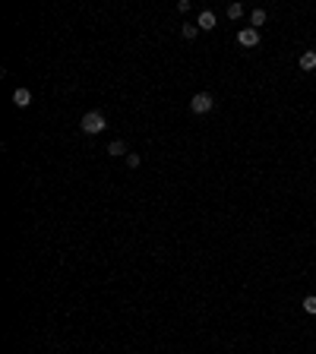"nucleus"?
<instances>
[{
    "label": "nucleus",
    "mask_w": 316,
    "mask_h": 354,
    "mask_svg": "<svg viewBox=\"0 0 316 354\" xmlns=\"http://www.w3.org/2000/svg\"><path fill=\"white\" fill-rule=\"evenodd\" d=\"M83 133H89V136H98V133H105L107 130V120L102 111H89V114H83Z\"/></svg>",
    "instance_id": "obj_1"
},
{
    "label": "nucleus",
    "mask_w": 316,
    "mask_h": 354,
    "mask_svg": "<svg viewBox=\"0 0 316 354\" xmlns=\"http://www.w3.org/2000/svg\"><path fill=\"white\" fill-rule=\"evenodd\" d=\"M212 108H215V98L209 95V92H196V95L190 98V111L193 114H209Z\"/></svg>",
    "instance_id": "obj_2"
},
{
    "label": "nucleus",
    "mask_w": 316,
    "mask_h": 354,
    "mask_svg": "<svg viewBox=\"0 0 316 354\" xmlns=\"http://www.w3.org/2000/svg\"><path fill=\"white\" fill-rule=\"evenodd\" d=\"M237 42H240V48H256V44H259V29H250V25L240 29L237 32Z\"/></svg>",
    "instance_id": "obj_3"
},
{
    "label": "nucleus",
    "mask_w": 316,
    "mask_h": 354,
    "mask_svg": "<svg viewBox=\"0 0 316 354\" xmlns=\"http://www.w3.org/2000/svg\"><path fill=\"white\" fill-rule=\"evenodd\" d=\"M13 104H16V108H29L32 104V92L29 89H16L13 92Z\"/></svg>",
    "instance_id": "obj_4"
},
{
    "label": "nucleus",
    "mask_w": 316,
    "mask_h": 354,
    "mask_svg": "<svg viewBox=\"0 0 316 354\" xmlns=\"http://www.w3.org/2000/svg\"><path fill=\"white\" fill-rule=\"evenodd\" d=\"M199 29H203V32H212L215 29V13L212 10H203V13H199Z\"/></svg>",
    "instance_id": "obj_5"
},
{
    "label": "nucleus",
    "mask_w": 316,
    "mask_h": 354,
    "mask_svg": "<svg viewBox=\"0 0 316 354\" xmlns=\"http://www.w3.org/2000/svg\"><path fill=\"white\" fill-rule=\"evenodd\" d=\"M297 63H300V70H313V66H316V51H304Z\"/></svg>",
    "instance_id": "obj_6"
},
{
    "label": "nucleus",
    "mask_w": 316,
    "mask_h": 354,
    "mask_svg": "<svg viewBox=\"0 0 316 354\" xmlns=\"http://www.w3.org/2000/svg\"><path fill=\"white\" fill-rule=\"evenodd\" d=\"M107 155H114V158H120V155H130V152H126V146L120 143V139H114L111 146H107Z\"/></svg>",
    "instance_id": "obj_7"
},
{
    "label": "nucleus",
    "mask_w": 316,
    "mask_h": 354,
    "mask_svg": "<svg viewBox=\"0 0 316 354\" xmlns=\"http://www.w3.org/2000/svg\"><path fill=\"white\" fill-rule=\"evenodd\" d=\"M259 25H266V10H253L250 13V29H259Z\"/></svg>",
    "instance_id": "obj_8"
},
{
    "label": "nucleus",
    "mask_w": 316,
    "mask_h": 354,
    "mask_svg": "<svg viewBox=\"0 0 316 354\" xmlns=\"http://www.w3.org/2000/svg\"><path fill=\"white\" fill-rule=\"evenodd\" d=\"M228 16H231V19H240V16H244V6H240V3H231V6H228Z\"/></svg>",
    "instance_id": "obj_9"
},
{
    "label": "nucleus",
    "mask_w": 316,
    "mask_h": 354,
    "mask_svg": "<svg viewBox=\"0 0 316 354\" xmlns=\"http://www.w3.org/2000/svg\"><path fill=\"white\" fill-rule=\"evenodd\" d=\"M304 310H307V313H313V316H316V294L304 297Z\"/></svg>",
    "instance_id": "obj_10"
},
{
    "label": "nucleus",
    "mask_w": 316,
    "mask_h": 354,
    "mask_svg": "<svg viewBox=\"0 0 316 354\" xmlns=\"http://www.w3.org/2000/svg\"><path fill=\"white\" fill-rule=\"evenodd\" d=\"M180 32H184V38H196L199 25H184V29H180Z\"/></svg>",
    "instance_id": "obj_11"
},
{
    "label": "nucleus",
    "mask_w": 316,
    "mask_h": 354,
    "mask_svg": "<svg viewBox=\"0 0 316 354\" xmlns=\"http://www.w3.org/2000/svg\"><path fill=\"white\" fill-rule=\"evenodd\" d=\"M126 165H130V168H139V165H143V158H139V155H133V152H130V155H126Z\"/></svg>",
    "instance_id": "obj_12"
}]
</instances>
